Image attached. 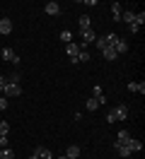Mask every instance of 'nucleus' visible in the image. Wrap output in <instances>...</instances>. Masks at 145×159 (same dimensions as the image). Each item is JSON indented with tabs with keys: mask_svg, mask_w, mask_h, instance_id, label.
<instances>
[{
	"mask_svg": "<svg viewBox=\"0 0 145 159\" xmlns=\"http://www.w3.org/2000/svg\"><path fill=\"white\" fill-rule=\"evenodd\" d=\"M19 94H22V87L15 84V82H7L2 87V97H19Z\"/></svg>",
	"mask_w": 145,
	"mask_h": 159,
	"instance_id": "nucleus-1",
	"label": "nucleus"
},
{
	"mask_svg": "<svg viewBox=\"0 0 145 159\" xmlns=\"http://www.w3.org/2000/svg\"><path fill=\"white\" fill-rule=\"evenodd\" d=\"M94 39H97L94 29H85L82 31V43H77V46H80V48H87L89 43H94Z\"/></svg>",
	"mask_w": 145,
	"mask_h": 159,
	"instance_id": "nucleus-2",
	"label": "nucleus"
},
{
	"mask_svg": "<svg viewBox=\"0 0 145 159\" xmlns=\"http://www.w3.org/2000/svg\"><path fill=\"white\" fill-rule=\"evenodd\" d=\"M65 53H68V58H70V63H75V65H77V53H80V46H77V43H68V46H65Z\"/></svg>",
	"mask_w": 145,
	"mask_h": 159,
	"instance_id": "nucleus-3",
	"label": "nucleus"
},
{
	"mask_svg": "<svg viewBox=\"0 0 145 159\" xmlns=\"http://www.w3.org/2000/svg\"><path fill=\"white\" fill-rule=\"evenodd\" d=\"M99 53H102V58H104V60H116V58H118V53H116L114 46H104Z\"/></svg>",
	"mask_w": 145,
	"mask_h": 159,
	"instance_id": "nucleus-4",
	"label": "nucleus"
},
{
	"mask_svg": "<svg viewBox=\"0 0 145 159\" xmlns=\"http://www.w3.org/2000/svg\"><path fill=\"white\" fill-rule=\"evenodd\" d=\"M0 56H2V60H10V63H19V56L15 53L12 48H2L0 51Z\"/></svg>",
	"mask_w": 145,
	"mask_h": 159,
	"instance_id": "nucleus-5",
	"label": "nucleus"
},
{
	"mask_svg": "<svg viewBox=\"0 0 145 159\" xmlns=\"http://www.w3.org/2000/svg\"><path fill=\"white\" fill-rule=\"evenodd\" d=\"M111 111H114L116 120H126L128 118V106H126V104H121V106H116V109H111Z\"/></svg>",
	"mask_w": 145,
	"mask_h": 159,
	"instance_id": "nucleus-6",
	"label": "nucleus"
},
{
	"mask_svg": "<svg viewBox=\"0 0 145 159\" xmlns=\"http://www.w3.org/2000/svg\"><path fill=\"white\" fill-rule=\"evenodd\" d=\"M99 104H104V99H97V97H89V99L85 101V109H87V111H97V109H99Z\"/></svg>",
	"mask_w": 145,
	"mask_h": 159,
	"instance_id": "nucleus-7",
	"label": "nucleus"
},
{
	"mask_svg": "<svg viewBox=\"0 0 145 159\" xmlns=\"http://www.w3.org/2000/svg\"><path fill=\"white\" fill-rule=\"evenodd\" d=\"M143 22H145V12H135V17H133V24H131V31H138Z\"/></svg>",
	"mask_w": 145,
	"mask_h": 159,
	"instance_id": "nucleus-8",
	"label": "nucleus"
},
{
	"mask_svg": "<svg viewBox=\"0 0 145 159\" xmlns=\"http://www.w3.org/2000/svg\"><path fill=\"white\" fill-rule=\"evenodd\" d=\"M44 12H46V15H58V12H60V5H58V2H46V5H44Z\"/></svg>",
	"mask_w": 145,
	"mask_h": 159,
	"instance_id": "nucleus-9",
	"label": "nucleus"
},
{
	"mask_svg": "<svg viewBox=\"0 0 145 159\" xmlns=\"http://www.w3.org/2000/svg\"><path fill=\"white\" fill-rule=\"evenodd\" d=\"M10 31H12V22L7 17H2L0 20V34H10Z\"/></svg>",
	"mask_w": 145,
	"mask_h": 159,
	"instance_id": "nucleus-10",
	"label": "nucleus"
},
{
	"mask_svg": "<svg viewBox=\"0 0 145 159\" xmlns=\"http://www.w3.org/2000/svg\"><path fill=\"white\" fill-rule=\"evenodd\" d=\"M65 157L68 159H77L80 157V147H77V145H70V147L65 149Z\"/></svg>",
	"mask_w": 145,
	"mask_h": 159,
	"instance_id": "nucleus-11",
	"label": "nucleus"
},
{
	"mask_svg": "<svg viewBox=\"0 0 145 159\" xmlns=\"http://www.w3.org/2000/svg\"><path fill=\"white\" fill-rule=\"evenodd\" d=\"M131 135H128V130H121V133H118V140H116V142H118V145H126V147H128V142H131Z\"/></svg>",
	"mask_w": 145,
	"mask_h": 159,
	"instance_id": "nucleus-12",
	"label": "nucleus"
},
{
	"mask_svg": "<svg viewBox=\"0 0 145 159\" xmlns=\"http://www.w3.org/2000/svg\"><path fill=\"white\" fill-rule=\"evenodd\" d=\"M85 29H92V20H89V15H82V17H80V31H85Z\"/></svg>",
	"mask_w": 145,
	"mask_h": 159,
	"instance_id": "nucleus-13",
	"label": "nucleus"
},
{
	"mask_svg": "<svg viewBox=\"0 0 145 159\" xmlns=\"http://www.w3.org/2000/svg\"><path fill=\"white\" fill-rule=\"evenodd\" d=\"M114 48H116V53H126V51H128V41H126V39H118L114 43Z\"/></svg>",
	"mask_w": 145,
	"mask_h": 159,
	"instance_id": "nucleus-14",
	"label": "nucleus"
},
{
	"mask_svg": "<svg viewBox=\"0 0 145 159\" xmlns=\"http://www.w3.org/2000/svg\"><path fill=\"white\" fill-rule=\"evenodd\" d=\"M111 15H114L116 22L121 20V2H111Z\"/></svg>",
	"mask_w": 145,
	"mask_h": 159,
	"instance_id": "nucleus-15",
	"label": "nucleus"
},
{
	"mask_svg": "<svg viewBox=\"0 0 145 159\" xmlns=\"http://www.w3.org/2000/svg\"><path fill=\"white\" fill-rule=\"evenodd\" d=\"M128 89H131V92H140V94H143L145 84H143V82H128Z\"/></svg>",
	"mask_w": 145,
	"mask_h": 159,
	"instance_id": "nucleus-16",
	"label": "nucleus"
},
{
	"mask_svg": "<svg viewBox=\"0 0 145 159\" xmlns=\"http://www.w3.org/2000/svg\"><path fill=\"white\" fill-rule=\"evenodd\" d=\"M0 159H15V152L10 147H0Z\"/></svg>",
	"mask_w": 145,
	"mask_h": 159,
	"instance_id": "nucleus-17",
	"label": "nucleus"
},
{
	"mask_svg": "<svg viewBox=\"0 0 145 159\" xmlns=\"http://www.w3.org/2000/svg\"><path fill=\"white\" fill-rule=\"evenodd\" d=\"M128 149H131V152H140V149H143V142H140V140H131V142H128Z\"/></svg>",
	"mask_w": 145,
	"mask_h": 159,
	"instance_id": "nucleus-18",
	"label": "nucleus"
},
{
	"mask_svg": "<svg viewBox=\"0 0 145 159\" xmlns=\"http://www.w3.org/2000/svg\"><path fill=\"white\" fill-rule=\"evenodd\" d=\"M133 17H135V12H133V10H126L123 15H121V20H123L126 24H133Z\"/></svg>",
	"mask_w": 145,
	"mask_h": 159,
	"instance_id": "nucleus-19",
	"label": "nucleus"
},
{
	"mask_svg": "<svg viewBox=\"0 0 145 159\" xmlns=\"http://www.w3.org/2000/svg\"><path fill=\"white\" fill-rule=\"evenodd\" d=\"M77 63H89V53H87V48H80V53H77Z\"/></svg>",
	"mask_w": 145,
	"mask_h": 159,
	"instance_id": "nucleus-20",
	"label": "nucleus"
},
{
	"mask_svg": "<svg viewBox=\"0 0 145 159\" xmlns=\"http://www.w3.org/2000/svg\"><path fill=\"white\" fill-rule=\"evenodd\" d=\"M7 133H10V123L7 120H0V138H7Z\"/></svg>",
	"mask_w": 145,
	"mask_h": 159,
	"instance_id": "nucleus-21",
	"label": "nucleus"
},
{
	"mask_svg": "<svg viewBox=\"0 0 145 159\" xmlns=\"http://www.w3.org/2000/svg\"><path fill=\"white\" fill-rule=\"evenodd\" d=\"M116 152H118L121 157H128V154H131V149L126 147V145H118V142H116Z\"/></svg>",
	"mask_w": 145,
	"mask_h": 159,
	"instance_id": "nucleus-22",
	"label": "nucleus"
},
{
	"mask_svg": "<svg viewBox=\"0 0 145 159\" xmlns=\"http://www.w3.org/2000/svg\"><path fill=\"white\" fill-rule=\"evenodd\" d=\"M60 41H65V43H70V41H73V31L63 29V31H60Z\"/></svg>",
	"mask_w": 145,
	"mask_h": 159,
	"instance_id": "nucleus-23",
	"label": "nucleus"
},
{
	"mask_svg": "<svg viewBox=\"0 0 145 159\" xmlns=\"http://www.w3.org/2000/svg\"><path fill=\"white\" fill-rule=\"evenodd\" d=\"M7 104H10L7 97H0V111H5V109H7Z\"/></svg>",
	"mask_w": 145,
	"mask_h": 159,
	"instance_id": "nucleus-24",
	"label": "nucleus"
},
{
	"mask_svg": "<svg viewBox=\"0 0 145 159\" xmlns=\"http://www.w3.org/2000/svg\"><path fill=\"white\" fill-rule=\"evenodd\" d=\"M106 123H116V116H114V111H109V113H106Z\"/></svg>",
	"mask_w": 145,
	"mask_h": 159,
	"instance_id": "nucleus-25",
	"label": "nucleus"
},
{
	"mask_svg": "<svg viewBox=\"0 0 145 159\" xmlns=\"http://www.w3.org/2000/svg\"><path fill=\"white\" fill-rule=\"evenodd\" d=\"M94 97H97V99H104V94H102V87H94Z\"/></svg>",
	"mask_w": 145,
	"mask_h": 159,
	"instance_id": "nucleus-26",
	"label": "nucleus"
},
{
	"mask_svg": "<svg viewBox=\"0 0 145 159\" xmlns=\"http://www.w3.org/2000/svg\"><path fill=\"white\" fill-rule=\"evenodd\" d=\"M5 84H7V80H5L2 75H0V92H2V87H5Z\"/></svg>",
	"mask_w": 145,
	"mask_h": 159,
	"instance_id": "nucleus-27",
	"label": "nucleus"
},
{
	"mask_svg": "<svg viewBox=\"0 0 145 159\" xmlns=\"http://www.w3.org/2000/svg\"><path fill=\"white\" fill-rule=\"evenodd\" d=\"M0 147H7V138H0Z\"/></svg>",
	"mask_w": 145,
	"mask_h": 159,
	"instance_id": "nucleus-28",
	"label": "nucleus"
},
{
	"mask_svg": "<svg viewBox=\"0 0 145 159\" xmlns=\"http://www.w3.org/2000/svg\"><path fill=\"white\" fill-rule=\"evenodd\" d=\"M29 159H39V157H36V154H31V157H29Z\"/></svg>",
	"mask_w": 145,
	"mask_h": 159,
	"instance_id": "nucleus-29",
	"label": "nucleus"
},
{
	"mask_svg": "<svg viewBox=\"0 0 145 159\" xmlns=\"http://www.w3.org/2000/svg\"><path fill=\"white\" fill-rule=\"evenodd\" d=\"M58 159H68V157H58Z\"/></svg>",
	"mask_w": 145,
	"mask_h": 159,
	"instance_id": "nucleus-30",
	"label": "nucleus"
},
{
	"mask_svg": "<svg viewBox=\"0 0 145 159\" xmlns=\"http://www.w3.org/2000/svg\"><path fill=\"white\" fill-rule=\"evenodd\" d=\"M0 97H2V92H0Z\"/></svg>",
	"mask_w": 145,
	"mask_h": 159,
	"instance_id": "nucleus-31",
	"label": "nucleus"
},
{
	"mask_svg": "<svg viewBox=\"0 0 145 159\" xmlns=\"http://www.w3.org/2000/svg\"><path fill=\"white\" fill-rule=\"evenodd\" d=\"M0 113H2V111H0Z\"/></svg>",
	"mask_w": 145,
	"mask_h": 159,
	"instance_id": "nucleus-32",
	"label": "nucleus"
}]
</instances>
